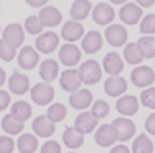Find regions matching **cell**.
<instances>
[{
    "label": "cell",
    "mask_w": 155,
    "mask_h": 153,
    "mask_svg": "<svg viewBox=\"0 0 155 153\" xmlns=\"http://www.w3.org/2000/svg\"><path fill=\"white\" fill-rule=\"evenodd\" d=\"M2 40H5L11 47H14V48L17 50L22 43H24V28H22L19 22H12V24L4 28V31H2Z\"/></svg>",
    "instance_id": "5"
},
{
    "label": "cell",
    "mask_w": 155,
    "mask_h": 153,
    "mask_svg": "<svg viewBox=\"0 0 155 153\" xmlns=\"http://www.w3.org/2000/svg\"><path fill=\"white\" fill-rule=\"evenodd\" d=\"M105 40L112 47H122L127 41V31L122 24H110L105 28Z\"/></svg>",
    "instance_id": "10"
},
{
    "label": "cell",
    "mask_w": 155,
    "mask_h": 153,
    "mask_svg": "<svg viewBox=\"0 0 155 153\" xmlns=\"http://www.w3.org/2000/svg\"><path fill=\"white\" fill-rule=\"evenodd\" d=\"M104 45V38L98 31H88L81 40V50L84 54H97Z\"/></svg>",
    "instance_id": "21"
},
{
    "label": "cell",
    "mask_w": 155,
    "mask_h": 153,
    "mask_svg": "<svg viewBox=\"0 0 155 153\" xmlns=\"http://www.w3.org/2000/svg\"><path fill=\"white\" fill-rule=\"evenodd\" d=\"M62 38L66 40L67 43H74V41H78V40L84 38V28L83 24H79L78 21H67L64 26H62Z\"/></svg>",
    "instance_id": "14"
},
{
    "label": "cell",
    "mask_w": 155,
    "mask_h": 153,
    "mask_svg": "<svg viewBox=\"0 0 155 153\" xmlns=\"http://www.w3.org/2000/svg\"><path fill=\"white\" fill-rule=\"evenodd\" d=\"M66 115H67V109H66V105H62V103H52L48 107V110H47V117L52 122H55V124L66 119Z\"/></svg>",
    "instance_id": "34"
},
{
    "label": "cell",
    "mask_w": 155,
    "mask_h": 153,
    "mask_svg": "<svg viewBox=\"0 0 155 153\" xmlns=\"http://www.w3.org/2000/svg\"><path fill=\"white\" fill-rule=\"evenodd\" d=\"M31 126H33L35 134H38L40 138H50L55 132V122H52L47 115H38V117H35Z\"/></svg>",
    "instance_id": "18"
},
{
    "label": "cell",
    "mask_w": 155,
    "mask_h": 153,
    "mask_svg": "<svg viewBox=\"0 0 155 153\" xmlns=\"http://www.w3.org/2000/svg\"><path fill=\"white\" fill-rule=\"evenodd\" d=\"M145 131L148 134H155V112L145 119Z\"/></svg>",
    "instance_id": "41"
},
{
    "label": "cell",
    "mask_w": 155,
    "mask_h": 153,
    "mask_svg": "<svg viewBox=\"0 0 155 153\" xmlns=\"http://www.w3.org/2000/svg\"><path fill=\"white\" fill-rule=\"evenodd\" d=\"M110 153H131V150H129L126 145H122V143H121V145H116V146L112 148Z\"/></svg>",
    "instance_id": "43"
},
{
    "label": "cell",
    "mask_w": 155,
    "mask_h": 153,
    "mask_svg": "<svg viewBox=\"0 0 155 153\" xmlns=\"http://www.w3.org/2000/svg\"><path fill=\"white\" fill-rule=\"evenodd\" d=\"M31 114H33V107L24 100H17L11 105V115L22 124H24V120H28L31 117Z\"/></svg>",
    "instance_id": "25"
},
{
    "label": "cell",
    "mask_w": 155,
    "mask_h": 153,
    "mask_svg": "<svg viewBox=\"0 0 155 153\" xmlns=\"http://www.w3.org/2000/svg\"><path fill=\"white\" fill-rule=\"evenodd\" d=\"M91 102H93V96L90 90H78L69 95V103L76 110H86L91 105Z\"/></svg>",
    "instance_id": "23"
},
{
    "label": "cell",
    "mask_w": 155,
    "mask_h": 153,
    "mask_svg": "<svg viewBox=\"0 0 155 153\" xmlns=\"http://www.w3.org/2000/svg\"><path fill=\"white\" fill-rule=\"evenodd\" d=\"M40 153H61V145L54 139H48V141L43 143V146L40 148Z\"/></svg>",
    "instance_id": "40"
},
{
    "label": "cell",
    "mask_w": 155,
    "mask_h": 153,
    "mask_svg": "<svg viewBox=\"0 0 155 153\" xmlns=\"http://www.w3.org/2000/svg\"><path fill=\"white\" fill-rule=\"evenodd\" d=\"M79 77H81V83L84 84H97L102 77V67L97 60H84L83 64L79 66Z\"/></svg>",
    "instance_id": "2"
},
{
    "label": "cell",
    "mask_w": 155,
    "mask_h": 153,
    "mask_svg": "<svg viewBox=\"0 0 155 153\" xmlns=\"http://www.w3.org/2000/svg\"><path fill=\"white\" fill-rule=\"evenodd\" d=\"M140 31L145 34V36H150V34L155 33V14H148L145 16L140 22Z\"/></svg>",
    "instance_id": "36"
},
{
    "label": "cell",
    "mask_w": 155,
    "mask_h": 153,
    "mask_svg": "<svg viewBox=\"0 0 155 153\" xmlns=\"http://www.w3.org/2000/svg\"><path fill=\"white\" fill-rule=\"evenodd\" d=\"M24 31L29 34H33V36H40V34H43V24L40 21L38 16H28L26 17V21H24Z\"/></svg>",
    "instance_id": "33"
},
{
    "label": "cell",
    "mask_w": 155,
    "mask_h": 153,
    "mask_svg": "<svg viewBox=\"0 0 155 153\" xmlns=\"http://www.w3.org/2000/svg\"><path fill=\"white\" fill-rule=\"evenodd\" d=\"M59 84L64 91L67 93H74L78 90H81V77H79V71L74 69V67H69L64 72H61V79H59Z\"/></svg>",
    "instance_id": "6"
},
{
    "label": "cell",
    "mask_w": 155,
    "mask_h": 153,
    "mask_svg": "<svg viewBox=\"0 0 155 153\" xmlns=\"http://www.w3.org/2000/svg\"><path fill=\"white\" fill-rule=\"evenodd\" d=\"M116 109L117 112L124 117H129V115H134L138 112L140 105H138V98L133 96V95H122L121 98L117 100L116 103Z\"/></svg>",
    "instance_id": "20"
},
{
    "label": "cell",
    "mask_w": 155,
    "mask_h": 153,
    "mask_svg": "<svg viewBox=\"0 0 155 153\" xmlns=\"http://www.w3.org/2000/svg\"><path fill=\"white\" fill-rule=\"evenodd\" d=\"M114 127L117 129V134H119V139L121 141H127L134 136L136 132V126H134L133 120H129L127 117H117L114 119Z\"/></svg>",
    "instance_id": "19"
},
{
    "label": "cell",
    "mask_w": 155,
    "mask_h": 153,
    "mask_svg": "<svg viewBox=\"0 0 155 153\" xmlns=\"http://www.w3.org/2000/svg\"><path fill=\"white\" fill-rule=\"evenodd\" d=\"M93 11L91 9V2L90 0H74L71 5V17L72 21H83L90 16V12Z\"/></svg>",
    "instance_id": "26"
},
{
    "label": "cell",
    "mask_w": 155,
    "mask_h": 153,
    "mask_svg": "<svg viewBox=\"0 0 155 153\" xmlns=\"http://www.w3.org/2000/svg\"><path fill=\"white\" fill-rule=\"evenodd\" d=\"M16 148V141L12 136H0V153H12Z\"/></svg>",
    "instance_id": "39"
},
{
    "label": "cell",
    "mask_w": 155,
    "mask_h": 153,
    "mask_svg": "<svg viewBox=\"0 0 155 153\" xmlns=\"http://www.w3.org/2000/svg\"><path fill=\"white\" fill-rule=\"evenodd\" d=\"M59 60L64 66H67V69L72 66H78L81 60V50L78 48L74 43H66L62 45L59 50Z\"/></svg>",
    "instance_id": "9"
},
{
    "label": "cell",
    "mask_w": 155,
    "mask_h": 153,
    "mask_svg": "<svg viewBox=\"0 0 155 153\" xmlns=\"http://www.w3.org/2000/svg\"><path fill=\"white\" fill-rule=\"evenodd\" d=\"M0 33H2V29H0Z\"/></svg>",
    "instance_id": "49"
},
{
    "label": "cell",
    "mask_w": 155,
    "mask_h": 153,
    "mask_svg": "<svg viewBox=\"0 0 155 153\" xmlns=\"http://www.w3.org/2000/svg\"><path fill=\"white\" fill-rule=\"evenodd\" d=\"M29 95H31V100H33L36 105L45 107V105L52 103V100L55 96V91H54V86H52L50 83L41 81V83H36V84L31 88Z\"/></svg>",
    "instance_id": "1"
},
{
    "label": "cell",
    "mask_w": 155,
    "mask_h": 153,
    "mask_svg": "<svg viewBox=\"0 0 155 153\" xmlns=\"http://www.w3.org/2000/svg\"><path fill=\"white\" fill-rule=\"evenodd\" d=\"M9 105H11V95L4 91V90H0V112L5 110Z\"/></svg>",
    "instance_id": "42"
},
{
    "label": "cell",
    "mask_w": 155,
    "mask_h": 153,
    "mask_svg": "<svg viewBox=\"0 0 155 153\" xmlns=\"http://www.w3.org/2000/svg\"><path fill=\"white\" fill-rule=\"evenodd\" d=\"M119 17H121V21L124 24H129V26H134V24H138L140 19L143 17V11H141V7L138 4H133V2H127L124 5L121 7V11H119Z\"/></svg>",
    "instance_id": "8"
},
{
    "label": "cell",
    "mask_w": 155,
    "mask_h": 153,
    "mask_svg": "<svg viewBox=\"0 0 155 153\" xmlns=\"http://www.w3.org/2000/svg\"><path fill=\"white\" fill-rule=\"evenodd\" d=\"M91 12H93V21L97 22V24H100V26H107V24L110 26V22L114 21V17H116L114 9H112L109 4H105V2L97 4Z\"/></svg>",
    "instance_id": "11"
},
{
    "label": "cell",
    "mask_w": 155,
    "mask_h": 153,
    "mask_svg": "<svg viewBox=\"0 0 155 153\" xmlns=\"http://www.w3.org/2000/svg\"><path fill=\"white\" fill-rule=\"evenodd\" d=\"M5 79H7V76H5V71H4V69L0 67V86H2L4 83H5Z\"/></svg>",
    "instance_id": "46"
},
{
    "label": "cell",
    "mask_w": 155,
    "mask_h": 153,
    "mask_svg": "<svg viewBox=\"0 0 155 153\" xmlns=\"http://www.w3.org/2000/svg\"><path fill=\"white\" fill-rule=\"evenodd\" d=\"M104 90L109 96H122L127 91V83L122 76H110L104 83Z\"/></svg>",
    "instance_id": "13"
},
{
    "label": "cell",
    "mask_w": 155,
    "mask_h": 153,
    "mask_svg": "<svg viewBox=\"0 0 155 153\" xmlns=\"http://www.w3.org/2000/svg\"><path fill=\"white\" fill-rule=\"evenodd\" d=\"M124 60L131 66H140L141 60H143V55L140 52L138 45L136 43H127L124 47Z\"/></svg>",
    "instance_id": "30"
},
{
    "label": "cell",
    "mask_w": 155,
    "mask_h": 153,
    "mask_svg": "<svg viewBox=\"0 0 155 153\" xmlns=\"http://www.w3.org/2000/svg\"><path fill=\"white\" fill-rule=\"evenodd\" d=\"M47 2H48V0H26V4H28L29 7H45Z\"/></svg>",
    "instance_id": "44"
},
{
    "label": "cell",
    "mask_w": 155,
    "mask_h": 153,
    "mask_svg": "<svg viewBox=\"0 0 155 153\" xmlns=\"http://www.w3.org/2000/svg\"><path fill=\"white\" fill-rule=\"evenodd\" d=\"M22 127H24V124L19 122L17 119H14L11 114H7L5 117L2 119V129H4L5 134H11V136H14V134H21Z\"/></svg>",
    "instance_id": "29"
},
{
    "label": "cell",
    "mask_w": 155,
    "mask_h": 153,
    "mask_svg": "<svg viewBox=\"0 0 155 153\" xmlns=\"http://www.w3.org/2000/svg\"><path fill=\"white\" fill-rule=\"evenodd\" d=\"M102 66H104V71L109 76H119L122 72V69H124V60L121 59V55L117 52H110V54H107L104 57Z\"/></svg>",
    "instance_id": "16"
},
{
    "label": "cell",
    "mask_w": 155,
    "mask_h": 153,
    "mask_svg": "<svg viewBox=\"0 0 155 153\" xmlns=\"http://www.w3.org/2000/svg\"><path fill=\"white\" fill-rule=\"evenodd\" d=\"M110 2L112 4H117V5H121V4L124 5V4H127V0H110Z\"/></svg>",
    "instance_id": "47"
},
{
    "label": "cell",
    "mask_w": 155,
    "mask_h": 153,
    "mask_svg": "<svg viewBox=\"0 0 155 153\" xmlns=\"http://www.w3.org/2000/svg\"><path fill=\"white\" fill-rule=\"evenodd\" d=\"M16 48L11 47V45L7 43L5 40H0V59L4 60V62H12V60L16 59Z\"/></svg>",
    "instance_id": "37"
},
{
    "label": "cell",
    "mask_w": 155,
    "mask_h": 153,
    "mask_svg": "<svg viewBox=\"0 0 155 153\" xmlns=\"http://www.w3.org/2000/svg\"><path fill=\"white\" fill-rule=\"evenodd\" d=\"M136 4H138L140 7H150L155 4V0H136Z\"/></svg>",
    "instance_id": "45"
},
{
    "label": "cell",
    "mask_w": 155,
    "mask_h": 153,
    "mask_svg": "<svg viewBox=\"0 0 155 153\" xmlns=\"http://www.w3.org/2000/svg\"><path fill=\"white\" fill-rule=\"evenodd\" d=\"M31 83H29V77L21 74V72H14L9 79V90H11V93L14 95H24L31 91Z\"/></svg>",
    "instance_id": "17"
},
{
    "label": "cell",
    "mask_w": 155,
    "mask_h": 153,
    "mask_svg": "<svg viewBox=\"0 0 155 153\" xmlns=\"http://www.w3.org/2000/svg\"><path fill=\"white\" fill-rule=\"evenodd\" d=\"M138 48L143 55V59H153L155 57V38L152 36H143L138 40Z\"/></svg>",
    "instance_id": "32"
},
{
    "label": "cell",
    "mask_w": 155,
    "mask_h": 153,
    "mask_svg": "<svg viewBox=\"0 0 155 153\" xmlns=\"http://www.w3.org/2000/svg\"><path fill=\"white\" fill-rule=\"evenodd\" d=\"M67 153H76V151H67Z\"/></svg>",
    "instance_id": "48"
},
{
    "label": "cell",
    "mask_w": 155,
    "mask_h": 153,
    "mask_svg": "<svg viewBox=\"0 0 155 153\" xmlns=\"http://www.w3.org/2000/svg\"><path fill=\"white\" fill-rule=\"evenodd\" d=\"M59 40H61L59 34L52 33V31H47V33L40 34L38 38H36L35 47H36V50L41 52V54H52V52L59 47Z\"/></svg>",
    "instance_id": "12"
},
{
    "label": "cell",
    "mask_w": 155,
    "mask_h": 153,
    "mask_svg": "<svg viewBox=\"0 0 155 153\" xmlns=\"http://www.w3.org/2000/svg\"><path fill=\"white\" fill-rule=\"evenodd\" d=\"M62 141H64V145H66L67 148L76 150V148L83 146L84 134L79 132L76 127H66V129H64V134H62Z\"/></svg>",
    "instance_id": "24"
},
{
    "label": "cell",
    "mask_w": 155,
    "mask_h": 153,
    "mask_svg": "<svg viewBox=\"0 0 155 153\" xmlns=\"http://www.w3.org/2000/svg\"><path fill=\"white\" fill-rule=\"evenodd\" d=\"M16 146L19 150V153H35L38 150V139L35 134L24 132L19 136V139L16 141Z\"/></svg>",
    "instance_id": "28"
},
{
    "label": "cell",
    "mask_w": 155,
    "mask_h": 153,
    "mask_svg": "<svg viewBox=\"0 0 155 153\" xmlns=\"http://www.w3.org/2000/svg\"><path fill=\"white\" fill-rule=\"evenodd\" d=\"M133 153H153V143L147 134H140L133 141Z\"/></svg>",
    "instance_id": "31"
},
{
    "label": "cell",
    "mask_w": 155,
    "mask_h": 153,
    "mask_svg": "<svg viewBox=\"0 0 155 153\" xmlns=\"http://www.w3.org/2000/svg\"><path fill=\"white\" fill-rule=\"evenodd\" d=\"M59 76V64L54 59H45L40 66V77L45 83H52Z\"/></svg>",
    "instance_id": "27"
},
{
    "label": "cell",
    "mask_w": 155,
    "mask_h": 153,
    "mask_svg": "<svg viewBox=\"0 0 155 153\" xmlns=\"http://www.w3.org/2000/svg\"><path fill=\"white\" fill-rule=\"evenodd\" d=\"M140 100H141L143 107L155 110V88H152V86H150V88H145L143 91H141V96H140Z\"/></svg>",
    "instance_id": "38"
},
{
    "label": "cell",
    "mask_w": 155,
    "mask_h": 153,
    "mask_svg": "<svg viewBox=\"0 0 155 153\" xmlns=\"http://www.w3.org/2000/svg\"><path fill=\"white\" fill-rule=\"evenodd\" d=\"M38 62H40V52L36 48H33V47H29V45L22 47L17 52V66L26 69V71L35 69L38 66Z\"/></svg>",
    "instance_id": "4"
},
{
    "label": "cell",
    "mask_w": 155,
    "mask_h": 153,
    "mask_svg": "<svg viewBox=\"0 0 155 153\" xmlns=\"http://www.w3.org/2000/svg\"><path fill=\"white\" fill-rule=\"evenodd\" d=\"M131 81L138 88H148L155 81V71L148 66H138L131 71Z\"/></svg>",
    "instance_id": "7"
},
{
    "label": "cell",
    "mask_w": 155,
    "mask_h": 153,
    "mask_svg": "<svg viewBox=\"0 0 155 153\" xmlns=\"http://www.w3.org/2000/svg\"><path fill=\"white\" fill-rule=\"evenodd\" d=\"M40 21L43 26H48V28H54V26H59L62 22V14L61 11L54 5H45L38 14Z\"/></svg>",
    "instance_id": "22"
},
{
    "label": "cell",
    "mask_w": 155,
    "mask_h": 153,
    "mask_svg": "<svg viewBox=\"0 0 155 153\" xmlns=\"http://www.w3.org/2000/svg\"><path fill=\"white\" fill-rule=\"evenodd\" d=\"M109 112H110V105L107 103V102H104V100H95L93 102L91 114H93L97 119H104V117H107Z\"/></svg>",
    "instance_id": "35"
},
{
    "label": "cell",
    "mask_w": 155,
    "mask_h": 153,
    "mask_svg": "<svg viewBox=\"0 0 155 153\" xmlns=\"http://www.w3.org/2000/svg\"><path fill=\"white\" fill-rule=\"evenodd\" d=\"M98 119L95 117L91 112H81L74 119V127H76L79 132L83 134H88V132H93V129H98Z\"/></svg>",
    "instance_id": "15"
},
{
    "label": "cell",
    "mask_w": 155,
    "mask_h": 153,
    "mask_svg": "<svg viewBox=\"0 0 155 153\" xmlns=\"http://www.w3.org/2000/svg\"><path fill=\"white\" fill-rule=\"evenodd\" d=\"M117 139H119V134H117V129L114 127V124H102L95 132V143L102 148L114 146Z\"/></svg>",
    "instance_id": "3"
}]
</instances>
